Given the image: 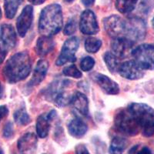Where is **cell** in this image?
Here are the masks:
<instances>
[{"mask_svg": "<svg viewBox=\"0 0 154 154\" xmlns=\"http://www.w3.org/2000/svg\"><path fill=\"white\" fill-rule=\"evenodd\" d=\"M31 69V59L28 52H19L6 62L3 68V75L9 83H16L26 79Z\"/></svg>", "mask_w": 154, "mask_h": 154, "instance_id": "obj_1", "label": "cell"}, {"mask_svg": "<svg viewBox=\"0 0 154 154\" xmlns=\"http://www.w3.org/2000/svg\"><path fill=\"white\" fill-rule=\"evenodd\" d=\"M63 18L61 5L51 4L44 8L38 19V32L44 36L52 37L63 28Z\"/></svg>", "mask_w": 154, "mask_h": 154, "instance_id": "obj_2", "label": "cell"}, {"mask_svg": "<svg viewBox=\"0 0 154 154\" xmlns=\"http://www.w3.org/2000/svg\"><path fill=\"white\" fill-rule=\"evenodd\" d=\"M140 127V132L145 137L154 135V109L145 103H133L127 107Z\"/></svg>", "mask_w": 154, "mask_h": 154, "instance_id": "obj_3", "label": "cell"}, {"mask_svg": "<svg viewBox=\"0 0 154 154\" xmlns=\"http://www.w3.org/2000/svg\"><path fill=\"white\" fill-rule=\"evenodd\" d=\"M70 85L71 81L68 79H58L54 81L46 89L45 96L58 106H66L70 104L73 96L67 90Z\"/></svg>", "mask_w": 154, "mask_h": 154, "instance_id": "obj_4", "label": "cell"}, {"mask_svg": "<svg viewBox=\"0 0 154 154\" xmlns=\"http://www.w3.org/2000/svg\"><path fill=\"white\" fill-rule=\"evenodd\" d=\"M114 126L119 133L134 137L140 133V127L128 108L119 109L114 116Z\"/></svg>", "mask_w": 154, "mask_h": 154, "instance_id": "obj_5", "label": "cell"}, {"mask_svg": "<svg viewBox=\"0 0 154 154\" xmlns=\"http://www.w3.org/2000/svg\"><path fill=\"white\" fill-rule=\"evenodd\" d=\"M146 35V24L143 19L137 16L124 19V37L133 42L144 39Z\"/></svg>", "mask_w": 154, "mask_h": 154, "instance_id": "obj_6", "label": "cell"}, {"mask_svg": "<svg viewBox=\"0 0 154 154\" xmlns=\"http://www.w3.org/2000/svg\"><path fill=\"white\" fill-rule=\"evenodd\" d=\"M131 55L142 69H154V46L150 44L140 45L133 49Z\"/></svg>", "mask_w": 154, "mask_h": 154, "instance_id": "obj_7", "label": "cell"}, {"mask_svg": "<svg viewBox=\"0 0 154 154\" xmlns=\"http://www.w3.org/2000/svg\"><path fill=\"white\" fill-rule=\"evenodd\" d=\"M79 40L77 37H72L64 42L60 56H58L56 64L63 66L67 63H72L76 60L75 53L79 49Z\"/></svg>", "mask_w": 154, "mask_h": 154, "instance_id": "obj_8", "label": "cell"}, {"mask_svg": "<svg viewBox=\"0 0 154 154\" xmlns=\"http://www.w3.org/2000/svg\"><path fill=\"white\" fill-rule=\"evenodd\" d=\"M79 29L85 35H95L98 33L100 28L94 12L90 9H86L82 12L79 19Z\"/></svg>", "mask_w": 154, "mask_h": 154, "instance_id": "obj_9", "label": "cell"}, {"mask_svg": "<svg viewBox=\"0 0 154 154\" xmlns=\"http://www.w3.org/2000/svg\"><path fill=\"white\" fill-rule=\"evenodd\" d=\"M16 45V33L10 24L0 26V49L5 53L11 50Z\"/></svg>", "mask_w": 154, "mask_h": 154, "instance_id": "obj_10", "label": "cell"}, {"mask_svg": "<svg viewBox=\"0 0 154 154\" xmlns=\"http://www.w3.org/2000/svg\"><path fill=\"white\" fill-rule=\"evenodd\" d=\"M104 29L109 36L124 37V19L117 15H112L103 20Z\"/></svg>", "mask_w": 154, "mask_h": 154, "instance_id": "obj_11", "label": "cell"}, {"mask_svg": "<svg viewBox=\"0 0 154 154\" xmlns=\"http://www.w3.org/2000/svg\"><path fill=\"white\" fill-rule=\"evenodd\" d=\"M118 72L121 76L130 80L140 79L144 75V70L140 68L134 60H129L120 64Z\"/></svg>", "mask_w": 154, "mask_h": 154, "instance_id": "obj_12", "label": "cell"}, {"mask_svg": "<svg viewBox=\"0 0 154 154\" xmlns=\"http://www.w3.org/2000/svg\"><path fill=\"white\" fill-rule=\"evenodd\" d=\"M134 42L126 37L114 38L111 42L112 53L118 58H126L132 54Z\"/></svg>", "mask_w": 154, "mask_h": 154, "instance_id": "obj_13", "label": "cell"}, {"mask_svg": "<svg viewBox=\"0 0 154 154\" xmlns=\"http://www.w3.org/2000/svg\"><path fill=\"white\" fill-rule=\"evenodd\" d=\"M33 20V8L32 5H26L22 11L16 21V29L18 34L21 37L26 35Z\"/></svg>", "mask_w": 154, "mask_h": 154, "instance_id": "obj_14", "label": "cell"}, {"mask_svg": "<svg viewBox=\"0 0 154 154\" xmlns=\"http://www.w3.org/2000/svg\"><path fill=\"white\" fill-rule=\"evenodd\" d=\"M56 110H51L46 113L41 114L36 120V133L38 137L44 139L46 138L49 134V130H50L51 123L56 116Z\"/></svg>", "mask_w": 154, "mask_h": 154, "instance_id": "obj_15", "label": "cell"}, {"mask_svg": "<svg viewBox=\"0 0 154 154\" xmlns=\"http://www.w3.org/2000/svg\"><path fill=\"white\" fill-rule=\"evenodd\" d=\"M36 135L33 133H26L19 139L17 143L18 149L22 154L33 153L37 146Z\"/></svg>", "mask_w": 154, "mask_h": 154, "instance_id": "obj_16", "label": "cell"}, {"mask_svg": "<svg viewBox=\"0 0 154 154\" xmlns=\"http://www.w3.org/2000/svg\"><path fill=\"white\" fill-rule=\"evenodd\" d=\"M70 104L74 110L82 116H89V100L86 95L80 92H75L72 96Z\"/></svg>", "mask_w": 154, "mask_h": 154, "instance_id": "obj_17", "label": "cell"}, {"mask_svg": "<svg viewBox=\"0 0 154 154\" xmlns=\"http://www.w3.org/2000/svg\"><path fill=\"white\" fill-rule=\"evenodd\" d=\"M95 80L106 93L109 95H116L119 93V85L103 74L97 73L95 75Z\"/></svg>", "mask_w": 154, "mask_h": 154, "instance_id": "obj_18", "label": "cell"}, {"mask_svg": "<svg viewBox=\"0 0 154 154\" xmlns=\"http://www.w3.org/2000/svg\"><path fill=\"white\" fill-rule=\"evenodd\" d=\"M48 69H49V63H48L47 60H38L36 64V66L35 68V70H34L32 77V79H30L29 82V86H38L41 82H42L43 79H45L46 74H47Z\"/></svg>", "mask_w": 154, "mask_h": 154, "instance_id": "obj_19", "label": "cell"}, {"mask_svg": "<svg viewBox=\"0 0 154 154\" xmlns=\"http://www.w3.org/2000/svg\"><path fill=\"white\" fill-rule=\"evenodd\" d=\"M88 126L84 121L79 118H75L70 121L68 124V131L72 137L79 139L86 135Z\"/></svg>", "mask_w": 154, "mask_h": 154, "instance_id": "obj_20", "label": "cell"}, {"mask_svg": "<svg viewBox=\"0 0 154 154\" xmlns=\"http://www.w3.org/2000/svg\"><path fill=\"white\" fill-rule=\"evenodd\" d=\"M54 41L52 37L42 35L38 38L35 46L36 53L41 57L46 56L49 54L54 48Z\"/></svg>", "mask_w": 154, "mask_h": 154, "instance_id": "obj_21", "label": "cell"}, {"mask_svg": "<svg viewBox=\"0 0 154 154\" xmlns=\"http://www.w3.org/2000/svg\"><path fill=\"white\" fill-rule=\"evenodd\" d=\"M128 146V141L123 137H116L112 139L109 152L110 154H123Z\"/></svg>", "mask_w": 154, "mask_h": 154, "instance_id": "obj_22", "label": "cell"}, {"mask_svg": "<svg viewBox=\"0 0 154 154\" xmlns=\"http://www.w3.org/2000/svg\"><path fill=\"white\" fill-rule=\"evenodd\" d=\"M23 0H4V9L6 18L12 19L15 17L18 9Z\"/></svg>", "mask_w": 154, "mask_h": 154, "instance_id": "obj_23", "label": "cell"}, {"mask_svg": "<svg viewBox=\"0 0 154 154\" xmlns=\"http://www.w3.org/2000/svg\"><path fill=\"white\" fill-rule=\"evenodd\" d=\"M138 0H116V8L120 13L126 14L135 9Z\"/></svg>", "mask_w": 154, "mask_h": 154, "instance_id": "obj_24", "label": "cell"}, {"mask_svg": "<svg viewBox=\"0 0 154 154\" xmlns=\"http://www.w3.org/2000/svg\"><path fill=\"white\" fill-rule=\"evenodd\" d=\"M103 60L110 72L115 73L118 72V69L120 64L119 63L117 56H116L113 53L110 52H106L103 56Z\"/></svg>", "mask_w": 154, "mask_h": 154, "instance_id": "obj_25", "label": "cell"}, {"mask_svg": "<svg viewBox=\"0 0 154 154\" xmlns=\"http://www.w3.org/2000/svg\"><path fill=\"white\" fill-rule=\"evenodd\" d=\"M14 120L19 126H26L31 122V118L25 108H20L13 114Z\"/></svg>", "mask_w": 154, "mask_h": 154, "instance_id": "obj_26", "label": "cell"}, {"mask_svg": "<svg viewBox=\"0 0 154 154\" xmlns=\"http://www.w3.org/2000/svg\"><path fill=\"white\" fill-rule=\"evenodd\" d=\"M102 46V41L99 38L89 37L85 41V49L89 53H97Z\"/></svg>", "mask_w": 154, "mask_h": 154, "instance_id": "obj_27", "label": "cell"}, {"mask_svg": "<svg viewBox=\"0 0 154 154\" xmlns=\"http://www.w3.org/2000/svg\"><path fill=\"white\" fill-rule=\"evenodd\" d=\"M63 74L66 76H69L75 78V79H79L82 77V72L79 70L75 65H70L64 68L63 71Z\"/></svg>", "mask_w": 154, "mask_h": 154, "instance_id": "obj_28", "label": "cell"}, {"mask_svg": "<svg viewBox=\"0 0 154 154\" xmlns=\"http://www.w3.org/2000/svg\"><path fill=\"white\" fill-rule=\"evenodd\" d=\"M95 65V60L90 56L82 58L80 61V68L84 72H89L93 68Z\"/></svg>", "mask_w": 154, "mask_h": 154, "instance_id": "obj_29", "label": "cell"}, {"mask_svg": "<svg viewBox=\"0 0 154 154\" xmlns=\"http://www.w3.org/2000/svg\"><path fill=\"white\" fill-rule=\"evenodd\" d=\"M128 154H153V152L146 146L137 145L129 151Z\"/></svg>", "mask_w": 154, "mask_h": 154, "instance_id": "obj_30", "label": "cell"}, {"mask_svg": "<svg viewBox=\"0 0 154 154\" xmlns=\"http://www.w3.org/2000/svg\"><path fill=\"white\" fill-rule=\"evenodd\" d=\"M76 30V23L74 19H71L66 25L63 32L66 35H70L73 34Z\"/></svg>", "mask_w": 154, "mask_h": 154, "instance_id": "obj_31", "label": "cell"}, {"mask_svg": "<svg viewBox=\"0 0 154 154\" xmlns=\"http://www.w3.org/2000/svg\"><path fill=\"white\" fill-rule=\"evenodd\" d=\"M14 130H13V126L11 122H9L5 125L3 128V137L6 139H10L13 137Z\"/></svg>", "mask_w": 154, "mask_h": 154, "instance_id": "obj_32", "label": "cell"}, {"mask_svg": "<svg viewBox=\"0 0 154 154\" xmlns=\"http://www.w3.org/2000/svg\"><path fill=\"white\" fill-rule=\"evenodd\" d=\"M75 154H89V150L84 144H78L75 147Z\"/></svg>", "mask_w": 154, "mask_h": 154, "instance_id": "obj_33", "label": "cell"}, {"mask_svg": "<svg viewBox=\"0 0 154 154\" xmlns=\"http://www.w3.org/2000/svg\"><path fill=\"white\" fill-rule=\"evenodd\" d=\"M9 113V109L5 106H0V122Z\"/></svg>", "mask_w": 154, "mask_h": 154, "instance_id": "obj_34", "label": "cell"}, {"mask_svg": "<svg viewBox=\"0 0 154 154\" xmlns=\"http://www.w3.org/2000/svg\"><path fill=\"white\" fill-rule=\"evenodd\" d=\"M95 0H82V4L86 6V7H89V6H91L94 3Z\"/></svg>", "mask_w": 154, "mask_h": 154, "instance_id": "obj_35", "label": "cell"}, {"mask_svg": "<svg viewBox=\"0 0 154 154\" xmlns=\"http://www.w3.org/2000/svg\"><path fill=\"white\" fill-rule=\"evenodd\" d=\"M30 3H32V5H41V4L44 3L46 2V0H28Z\"/></svg>", "mask_w": 154, "mask_h": 154, "instance_id": "obj_36", "label": "cell"}, {"mask_svg": "<svg viewBox=\"0 0 154 154\" xmlns=\"http://www.w3.org/2000/svg\"><path fill=\"white\" fill-rule=\"evenodd\" d=\"M6 53H5V52L0 49V64L3 62L4 59H5V56H6Z\"/></svg>", "mask_w": 154, "mask_h": 154, "instance_id": "obj_37", "label": "cell"}, {"mask_svg": "<svg viewBox=\"0 0 154 154\" xmlns=\"http://www.w3.org/2000/svg\"><path fill=\"white\" fill-rule=\"evenodd\" d=\"M0 154H4L3 149H2V148L1 147V146H0Z\"/></svg>", "mask_w": 154, "mask_h": 154, "instance_id": "obj_38", "label": "cell"}, {"mask_svg": "<svg viewBox=\"0 0 154 154\" xmlns=\"http://www.w3.org/2000/svg\"><path fill=\"white\" fill-rule=\"evenodd\" d=\"M2 96V86H1V84H0V98Z\"/></svg>", "mask_w": 154, "mask_h": 154, "instance_id": "obj_39", "label": "cell"}, {"mask_svg": "<svg viewBox=\"0 0 154 154\" xmlns=\"http://www.w3.org/2000/svg\"><path fill=\"white\" fill-rule=\"evenodd\" d=\"M64 1H65V2H68V3H69V2H72L73 0H64Z\"/></svg>", "mask_w": 154, "mask_h": 154, "instance_id": "obj_40", "label": "cell"}, {"mask_svg": "<svg viewBox=\"0 0 154 154\" xmlns=\"http://www.w3.org/2000/svg\"><path fill=\"white\" fill-rule=\"evenodd\" d=\"M152 27L154 28V17H153V19H152Z\"/></svg>", "mask_w": 154, "mask_h": 154, "instance_id": "obj_41", "label": "cell"}, {"mask_svg": "<svg viewBox=\"0 0 154 154\" xmlns=\"http://www.w3.org/2000/svg\"><path fill=\"white\" fill-rule=\"evenodd\" d=\"M1 18H2V10L0 9V19H1Z\"/></svg>", "mask_w": 154, "mask_h": 154, "instance_id": "obj_42", "label": "cell"}, {"mask_svg": "<svg viewBox=\"0 0 154 154\" xmlns=\"http://www.w3.org/2000/svg\"><path fill=\"white\" fill-rule=\"evenodd\" d=\"M42 154H46V153H42Z\"/></svg>", "mask_w": 154, "mask_h": 154, "instance_id": "obj_43", "label": "cell"}]
</instances>
